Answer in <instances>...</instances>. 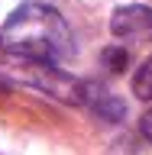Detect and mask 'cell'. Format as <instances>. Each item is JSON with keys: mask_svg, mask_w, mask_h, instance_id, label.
<instances>
[{"mask_svg": "<svg viewBox=\"0 0 152 155\" xmlns=\"http://www.w3.org/2000/svg\"><path fill=\"white\" fill-rule=\"evenodd\" d=\"M0 48L16 58H36L62 65L71 55V32L65 16L49 3L26 0L19 3L0 26Z\"/></svg>", "mask_w": 152, "mask_h": 155, "instance_id": "6da1fadb", "label": "cell"}, {"mask_svg": "<svg viewBox=\"0 0 152 155\" xmlns=\"http://www.w3.org/2000/svg\"><path fill=\"white\" fill-rule=\"evenodd\" d=\"M7 78L19 81L26 87H36L42 94L55 97V100H65V104H81L84 100V87L81 81H75L71 74H65L58 65L52 61H36V58H16V55H7V65L0 68Z\"/></svg>", "mask_w": 152, "mask_h": 155, "instance_id": "7a4b0ae2", "label": "cell"}, {"mask_svg": "<svg viewBox=\"0 0 152 155\" xmlns=\"http://www.w3.org/2000/svg\"><path fill=\"white\" fill-rule=\"evenodd\" d=\"M110 29H113V36H120V39H149L152 42V10L139 7V3L120 7V10H113V16H110Z\"/></svg>", "mask_w": 152, "mask_h": 155, "instance_id": "3957f363", "label": "cell"}, {"mask_svg": "<svg viewBox=\"0 0 152 155\" xmlns=\"http://www.w3.org/2000/svg\"><path fill=\"white\" fill-rule=\"evenodd\" d=\"M133 94L139 100H152V55L146 58L143 65H139V71L133 74Z\"/></svg>", "mask_w": 152, "mask_h": 155, "instance_id": "277c9868", "label": "cell"}, {"mask_svg": "<svg viewBox=\"0 0 152 155\" xmlns=\"http://www.w3.org/2000/svg\"><path fill=\"white\" fill-rule=\"evenodd\" d=\"M104 65H110L113 71L126 68V52H123V48H107V52H104Z\"/></svg>", "mask_w": 152, "mask_h": 155, "instance_id": "5b68a950", "label": "cell"}, {"mask_svg": "<svg viewBox=\"0 0 152 155\" xmlns=\"http://www.w3.org/2000/svg\"><path fill=\"white\" fill-rule=\"evenodd\" d=\"M139 133H143L146 139L152 142V107H149V110L143 113V120H139Z\"/></svg>", "mask_w": 152, "mask_h": 155, "instance_id": "8992f818", "label": "cell"}]
</instances>
